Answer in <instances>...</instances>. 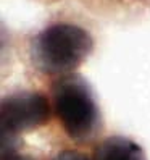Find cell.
I'll list each match as a JSON object with an SVG mask.
<instances>
[{
  "mask_svg": "<svg viewBox=\"0 0 150 160\" xmlns=\"http://www.w3.org/2000/svg\"><path fill=\"white\" fill-rule=\"evenodd\" d=\"M50 102L65 134L78 144L94 141L104 129V118L94 89L78 73L57 78L50 86Z\"/></svg>",
  "mask_w": 150,
  "mask_h": 160,
  "instance_id": "6da1fadb",
  "label": "cell"
},
{
  "mask_svg": "<svg viewBox=\"0 0 150 160\" xmlns=\"http://www.w3.org/2000/svg\"><path fill=\"white\" fill-rule=\"evenodd\" d=\"M94 37L82 26L53 23L34 36L29 47L32 65L44 74L66 76L89 58Z\"/></svg>",
  "mask_w": 150,
  "mask_h": 160,
  "instance_id": "7a4b0ae2",
  "label": "cell"
},
{
  "mask_svg": "<svg viewBox=\"0 0 150 160\" xmlns=\"http://www.w3.org/2000/svg\"><path fill=\"white\" fill-rule=\"evenodd\" d=\"M52 102L37 91H15L0 102L2 146H20V136L50 121Z\"/></svg>",
  "mask_w": 150,
  "mask_h": 160,
  "instance_id": "3957f363",
  "label": "cell"
},
{
  "mask_svg": "<svg viewBox=\"0 0 150 160\" xmlns=\"http://www.w3.org/2000/svg\"><path fill=\"white\" fill-rule=\"evenodd\" d=\"M92 160H147L145 150L126 136H108L95 146Z\"/></svg>",
  "mask_w": 150,
  "mask_h": 160,
  "instance_id": "277c9868",
  "label": "cell"
},
{
  "mask_svg": "<svg viewBox=\"0 0 150 160\" xmlns=\"http://www.w3.org/2000/svg\"><path fill=\"white\" fill-rule=\"evenodd\" d=\"M0 160H34L31 155L21 154L18 146H2V155Z\"/></svg>",
  "mask_w": 150,
  "mask_h": 160,
  "instance_id": "5b68a950",
  "label": "cell"
},
{
  "mask_svg": "<svg viewBox=\"0 0 150 160\" xmlns=\"http://www.w3.org/2000/svg\"><path fill=\"white\" fill-rule=\"evenodd\" d=\"M52 160H89V157L86 154L79 152V150L66 149V150H60Z\"/></svg>",
  "mask_w": 150,
  "mask_h": 160,
  "instance_id": "8992f818",
  "label": "cell"
}]
</instances>
